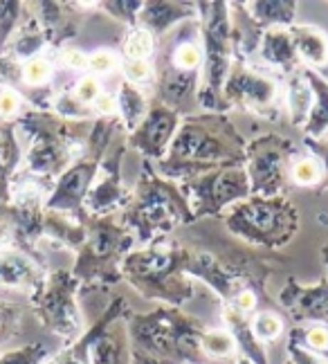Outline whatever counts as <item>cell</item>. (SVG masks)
I'll list each match as a JSON object with an SVG mask.
<instances>
[{"label":"cell","mask_w":328,"mask_h":364,"mask_svg":"<svg viewBox=\"0 0 328 364\" xmlns=\"http://www.w3.org/2000/svg\"><path fill=\"white\" fill-rule=\"evenodd\" d=\"M281 319L275 317V315H270V313H263L254 319V333L259 335L261 340H275L279 338V333H281Z\"/></svg>","instance_id":"2"},{"label":"cell","mask_w":328,"mask_h":364,"mask_svg":"<svg viewBox=\"0 0 328 364\" xmlns=\"http://www.w3.org/2000/svg\"><path fill=\"white\" fill-rule=\"evenodd\" d=\"M95 106H97L99 113H104V115L115 113V100H112V97H108V95L97 97V100H95Z\"/></svg>","instance_id":"12"},{"label":"cell","mask_w":328,"mask_h":364,"mask_svg":"<svg viewBox=\"0 0 328 364\" xmlns=\"http://www.w3.org/2000/svg\"><path fill=\"white\" fill-rule=\"evenodd\" d=\"M77 97L83 102H95L97 97H99V83L97 79L88 77V79H83L79 86H77Z\"/></svg>","instance_id":"8"},{"label":"cell","mask_w":328,"mask_h":364,"mask_svg":"<svg viewBox=\"0 0 328 364\" xmlns=\"http://www.w3.org/2000/svg\"><path fill=\"white\" fill-rule=\"evenodd\" d=\"M23 77L27 83H32V86H38V83H46L48 77H50V65L43 61V59H34L30 63H25L23 68Z\"/></svg>","instance_id":"4"},{"label":"cell","mask_w":328,"mask_h":364,"mask_svg":"<svg viewBox=\"0 0 328 364\" xmlns=\"http://www.w3.org/2000/svg\"><path fill=\"white\" fill-rule=\"evenodd\" d=\"M112 65H115V57L110 52H97L88 57V68L95 70V73H108Z\"/></svg>","instance_id":"7"},{"label":"cell","mask_w":328,"mask_h":364,"mask_svg":"<svg viewBox=\"0 0 328 364\" xmlns=\"http://www.w3.org/2000/svg\"><path fill=\"white\" fill-rule=\"evenodd\" d=\"M18 110V97L14 95V92H3L0 95V115H14Z\"/></svg>","instance_id":"11"},{"label":"cell","mask_w":328,"mask_h":364,"mask_svg":"<svg viewBox=\"0 0 328 364\" xmlns=\"http://www.w3.org/2000/svg\"><path fill=\"white\" fill-rule=\"evenodd\" d=\"M201 50H198L196 46H191V43H187V46H180L178 50H176V63L180 65V68H184V70H191V68H196L198 63H201Z\"/></svg>","instance_id":"6"},{"label":"cell","mask_w":328,"mask_h":364,"mask_svg":"<svg viewBox=\"0 0 328 364\" xmlns=\"http://www.w3.org/2000/svg\"><path fill=\"white\" fill-rule=\"evenodd\" d=\"M65 63L70 68H88V57L81 54V52H77V50H73V52L65 54Z\"/></svg>","instance_id":"13"},{"label":"cell","mask_w":328,"mask_h":364,"mask_svg":"<svg viewBox=\"0 0 328 364\" xmlns=\"http://www.w3.org/2000/svg\"><path fill=\"white\" fill-rule=\"evenodd\" d=\"M306 342H308L310 348H315V351H324V348H328V331L310 328L308 335H306Z\"/></svg>","instance_id":"10"},{"label":"cell","mask_w":328,"mask_h":364,"mask_svg":"<svg viewBox=\"0 0 328 364\" xmlns=\"http://www.w3.org/2000/svg\"><path fill=\"white\" fill-rule=\"evenodd\" d=\"M292 178L299 182V185H312L319 178V166L312 160H299L292 169Z\"/></svg>","instance_id":"5"},{"label":"cell","mask_w":328,"mask_h":364,"mask_svg":"<svg viewBox=\"0 0 328 364\" xmlns=\"http://www.w3.org/2000/svg\"><path fill=\"white\" fill-rule=\"evenodd\" d=\"M254 304H256V299H254L252 292H248V290H245V292H240L238 299H236V306H238V311H240V313H243V311H252Z\"/></svg>","instance_id":"14"},{"label":"cell","mask_w":328,"mask_h":364,"mask_svg":"<svg viewBox=\"0 0 328 364\" xmlns=\"http://www.w3.org/2000/svg\"><path fill=\"white\" fill-rule=\"evenodd\" d=\"M149 73H151V68H149V63H147V61L131 59V61L126 63V75L131 77V79H135V81L147 79V77H149Z\"/></svg>","instance_id":"9"},{"label":"cell","mask_w":328,"mask_h":364,"mask_svg":"<svg viewBox=\"0 0 328 364\" xmlns=\"http://www.w3.org/2000/svg\"><path fill=\"white\" fill-rule=\"evenodd\" d=\"M153 46H151V36L147 32H135L131 38L126 41V54L131 59H144L147 54H151Z\"/></svg>","instance_id":"3"},{"label":"cell","mask_w":328,"mask_h":364,"mask_svg":"<svg viewBox=\"0 0 328 364\" xmlns=\"http://www.w3.org/2000/svg\"><path fill=\"white\" fill-rule=\"evenodd\" d=\"M203 348L213 358H227L234 351V338L230 333H223V331L207 333L203 338Z\"/></svg>","instance_id":"1"}]
</instances>
